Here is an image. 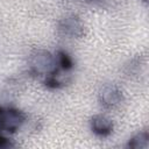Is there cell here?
<instances>
[{
  "instance_id": "obj_1",
  "label": "cell",
  "mask_w": 149,
  "mask_h": 149,
  "mask_svg": "<svg viewBox=\"0 0 149 149\" xmlns=\"http://www.w3.org/2000/svg\"><path fill=\"white\" fill-rule=\"evenodd\" d=\"M29 64H30V71L37 77L43 78V80L57 69L55 56L47 50L34 51L30 56Z\"/></svg>"
},
{
  "instance_id": "obj_2",
  "label": "cell",
  "mask_w": 149,
  "mask_h": 149,
  "mask_svg": "<svg viewBox=\"0 0 149 149\" xmlns=\"http://www.w3.org/2000/svg\"><path fill=\"white\" fill-rule=\"evenodd\" d=\"M58 30L62 35L79 38L85 34V26L78 15L70 14L64 16L58 22Z\"/></svg>"
},
{
  "instance_id": "obj_3",
  "label": "cell",
  "mask_w": 149,
  "mask_h": 149,
  "mask_svg": "<svg viewBox=\"0 0 149 149\" xmlns=\"http://www.w3.org/2000/svg\"><path fill=\"white\" fill-rule=\"evenodd\" d=\"M0 120H1L2 130L12 134L21 128V126L26 120V115L23 114V112L16 108H7V109L2 108Z\"/></svg>"
},
{
  "instance_id": "obj_4",
  "label": "cell",
  "mask_w": 149,
  "mask_h": 149,
  "mask_svg": "<svg viewBox=\"0 0 149 149\" xmlns=\"http://www.w3.org/2000/svg\"><path fill=\"white\" fill-rule=\"evenodd\" d=\"M99 102L106 109H112L119 106L123 100L122 91L113 84H108L101 87L99 91Z\"/></svg>"
},
{
  "instance_id": "obj_5",
  "label": "cell",
  "mask_w": 149,
  "mask_h": 149,
  "mask_svg": "<svg viewBox=\"0 0 149 149\" xmlns=\"http://www.w3.org/2000/svg\"><path fill=\"white\" fill-rule=\"evenodd\" d=\"M90 127H91V130L95 135L105 137V136H108V135L112 134L114 125H113L112 119L108 118L107 115H105V114H97V115H93L91 118Z\"/></svg>"
},
{
  "instance_id": "obj_6",
  "label": "cell",
  "mask_w": 149,
  "mask_h": 149,
  "mask_svg": "<svg viewBox=\"0 0 149 149\" xmlns=\"http://www.w3.org/2000/svg\"><path fill=\"white\" fill-rule=\"evenodd\" d=\"M148 147H149L148 132L137 133L128 141V148H132V149H147Z\"/></svg>"
},
{
  "instance_id": "obj_7",
  "label": "cell",
  "mask_w": 149,
  "mask_h": 149,
  "mask_svg": "<svg viewBox=\"0 0 149 149\" xmlns=\"http://www.w3.org/2000/svg\"><path fill=\"white\" fill-rule=\"evenodd\" d=\"M77 1H79V2H85V3H90V2H93V1H95V0H77Z\"/></svg>"
},
{
  "instance_id": "obj_8",
  "label": "cell",
  "mask_w": 149,
  "mask_h": 149,
  "mask_svg": "<svg viewBox=\"0 0 149 149\" xmlns=\"http://www.w3.org/2000/svg\"><path fill=\"white\" fill-rule=\"evenodd\" d=\"M142 1H144V2H147V0H142Z\"/></svg>"
}]
</instances>
